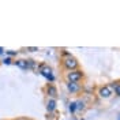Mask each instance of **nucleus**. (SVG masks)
Wrapping results in <instances>:
<instances>
[{"mask_svg": "<svg viewBox=\"0 0 120 120\" xmlns=\"http://www.w3.org/2000/svg\"><path fill=\"white\" fill-rule=\"evenodd\" d=\"M61 64H63V67L68 70V71H74V70H78L79 67V61L76 57H74L71 53L68 52H63V60H61Z\"/></svg>", "mask_w": 120, "mask_h": 120, "instance_id": "1", "label": "nucleus"}, {"mask_svg": "<svg viewBox=\"0 0 120 120\" xmlns=\"http://www.w3.org/2000/svg\"><path fill=\"white\" fill-rule=\"evenodd\" d=\"M67 82H71V83H79L83 79V72L81 70H74V71H68L67 75Z\"/></svg>", "mask_w": 120, "mask_h": 120, "instance_id": "2", "label": "nucleus"}, {"mask_svg": "<svg viewBox=\"0 0 120 120\" xmlns=\"http://www.w3.org/2000/svg\"><path fill=\"white\" fill-rule=\"evenodd\" d=\"M38 71H40V74L45 76L46 79H49L51 82H53V74H52V67H49L48 64H45V63H41L40 66H38Z\"/></svg>", "mask_w": 120, "mask_h": 120, "instance_id": "3", "label": "nucleus"}, {"mask_svg": "<svg viewBox=\"0 0 120 120\" xmlns=\"http://www.w3.org/2000/svg\"><path fill=\"white\" fill-rule=\"evenodd\" d=\"M112 94H113V91L109 86H101L98 89V96L101 98H109Z\"/></svg>", "mask_w": 120, "mask_h": 120, "instance_id": "4", "label": "nucleus"}, {"mask_svg": "<svg viewBox=\"0 0 120 120\" xmlns=\"http://www.w3.org/2000/svg\"><path fill=\"white\" fill-rule=\"evenodd\" d=\"M45 90H46V94L52 98V100H55V98L57 97V89H56V86H55V85L48 83V86H46V89H45Z\"/></svg>", "mask_w": 120, "mask_h": 120, "instance_id": "5", "label": "nucleus"}, {"mask_svg": "<svg viewBox=\"0 0 120 120\" xmlns=\"http://www.w3.org/2000/svg\"><path fill=\"white\" fill-rule=\"evenodd\" d=\"M67 90L71 93V94H76L81 91V85L79 83H71V82H67Z\"/></svg>", "mask_w": 120, "mask_h": 120, "instance_id": "6", "label": "nucleus"}, {"mask_svg": "<svg viewBox=\"0 0 120 120\" xmlns=\"http://www.w3.org/2000/svg\"><path fill=\"white\" fill-rule=\"evenodd\" d=\"M46 109H48V112H53V111L56 109V100L49 98L48 102H46Z\"/></svg>", "mask_w": 120, "mask_h": 120, "instance_id": "7", "label": "nucleus"}, {"mask_svg": "<svg viewBox=\"0 0 120 120\" xmlns=\"http://www.w3.org/2000/svg\"><path fill=\"white\" fill-rule=\"evenodd\" d=\"M109 87L112 89V91H115V94H116V96H120V81L113 82Z\"/></svg>", "mask_w": 120, "mask_h": 120, "instance_id": "8", "label": "nucleus"}, {"mask_svg": "<svg viewBox=\"0 0 120 120\" xmlns=\"http://www.w3.org/2000/svg\"><path fill=\"white\" fill-rule=\"evenodd\" d=\"M15 64H16L18 67H21V68H27V63H26V60H23V59L15 60Z\"/></svg>", "mask_w": 120, "mask_h": 120, "instance_id": "9", "label": "nucleus"}, {"mask_svg": "<svg viewBox=\"0 0 120 120\" xmlns=\"http://www.w3.org/2000/svg\"><path fill=\"white\" fill-rule=\"evenodd\" d=\"M26 63H27V68H36V61L34 60H26Z\"/></svg>", "mask_w": 120, "mask_h": 120, "instance_id": "10", "label": "nucleus"}, {"mask_svg": "<svg viewBox=\"0 0 120 120\" xmlns=\"http://www.w3.org/2000/svg\"><path fill=\"white\" fill-rule=\"evenodd\" d=\"M68 109H70V112L71 113H74L75 111H76V104H75V102H71L70 106H68Z\"/></svg>", "mask_w": 120, "mask_h": 120, "instance_id": "11", "label": "nucleus"}, {"mask_svg": "<svg viewBox=\"0 0 120 120\" xmlns=\"http://www.w3.org/2000/svg\"><path fill=\"white\" fill-rule=\"evenodd\" d=\"M75 104H76V109H85V102L83 101H78Z\"/></svg>", "mask_w": 120, "mask_h": 120, "instance_id": "12", "label": "nucleus"}, {"mask_svg": "<svg viewBox=\"0 0 120 120\" xmlns=\"http://www.w3.org/2000/svg\"><path fill=\"white\" fill-rule=\"evenodd\" d=\"M11 61H12V60L10 59V57H7V59H4V60H3V63H4V64H10Z\"/></svg>", "mask_w": 120, "mask_h": 120, "instance_id": "13", "label": "nucleus"}, {"mask_svg": "<svg viewBox=\"0 0 120 120\" xmlns=\"http://www.w3.org/2000/svg\"><path fill=\"white\" fill-rule=\"evenodd\" d=\"M27 51H29V52H36V51H38V48H36V46H33V48H27Z\"/></svg>", "mask_w": 120, "mask_h": 120, "instance_id": "14", "label": "nucleus"}, {"mask_svg": "<svg viewBox=\"0 0 120 120\" xmlns=\"http://www.w3.org/2000/svg\"><path fill=\"white\" fill-rule=\"evenodd\" d=\"M6 53H7V55H10V56H14V55H16V52H14V51H6Z\"/></svg>", "mask_w": 120, "mask_h": 120, "instance_id": "15", "label": "nucleus"}, {"mask_svg": "<svg viewBox=\"0 0 120 120\" xmlns=\"http://www.w3.org/2000/svg\"><path fill=\"white\" fill-rule=\"evenodd\" d=\"M1 53H3V49H1V48H0V55H1Z\"/></svg>", "mask_w": 120, "mask_h": 120, "instance_id": "16", "label": "nucleus"}, {"mask_svg": "<svg viewBox=\"0 0 120 120\" xmlns=\"http://www.w3.org/2000/svg\"><path fill=\"white\" fill-rule=\"evenodd\" d=\"M16 120H25V119H16Z\"/></svg>", "mask_w": 120, "mask_h": 120, "instance_id": "17", "label": "nucleus"}]
</instances>
